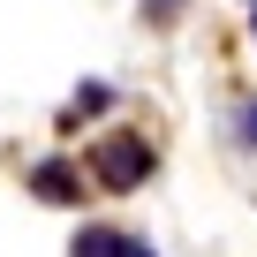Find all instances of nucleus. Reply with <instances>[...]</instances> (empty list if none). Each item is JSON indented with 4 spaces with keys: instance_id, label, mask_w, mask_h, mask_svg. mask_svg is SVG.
I'll use <instances>...</instances> for the list:
<instances>
[{
    "instance_id": "nucleus-2",
    "label": "nucleus",
    "mask_w": 257,
    "mask_h": 257,
    "mask_svg": "<svg viewBox=\"0 0 257 257\" xmlns=\"http://www.w3.org/2000/svg\"><path fill=\"white\" fill-rule=\"evenodd\" d=\"M76 249H83V257H152L144 234H121V227H83Z\"/></svg>"
},
{
    "instance_id": "nucleus-4",
    "label": "nucleus",
    "mask_w": 257,
    "mask_h": 257,
    "mask_svg": "<svg viewBox=\"0 0 257 257\" xmlns=\"http://www.w3.org/2000/svg\"><path fill=\"white\" fill-rule=\"evenodd\" d=\"M152 16H159V23H174V16H182V0H152Z\"/></svg>"
},
{
    "instance_id": "nucleus-6",
    "label": "nucleus",
    "mask_w": 257,
    "mask_h": 257,
    "mask_svg": "<svg viewBox=\"0 0 257 257\" xmlns=\"http://www.w3.org/2000/svg\"><path fill=\"white\" fill-rule=\"evenodd\" d=\"M249 38H257V16H249Z\"/></svg>"
},
{
    "instance_id": "nucleus-1",
    "label": "nucleus",
    "mask_w": 257,
    "mask_h": 257,
    "mask_svg": "<svg viewBox=\"0 0 257 257\" xmlns=\"http://www.w3.org/2000/svg\"><path fill=\"white\" fill-rule=\"evenodd\" d=\"M91 174H98V189H113V197L144 189V174H152V144H144V128H106V137L91 144Z\"/></svg>"
},
{
    "instance_id": "nucleus-5",
    "label": "nucleus",
    "mask_w": 257,
    "mask_h": 257,
    "mask_svg": "<svg viewBox=\"0 0 257 257\" xmlns=\"http://www.w3.org/2000/svg\"><path fill=\"white\" fill-rule=\"evenodd\" d=\"M242 144H257V106H249V113H242Z\"/></svg>"
},
{
    "instance_id": "nucleus-3",
    "label": "nucleus",
    "mask_w": 257,
    "mask_h": 257,
    "mask_svg": "<svg viewBox=\"0 0 257 257\" xmlns=\"http://www.w3.org/2000/svg\"><path fill=\"white\" fill-rule=\"evenodd\" d=\"M31 189H38L46 204H76V197H83V182H76V167H68V159H46V167H31Z\"/></svg>"
}]
</instances>
